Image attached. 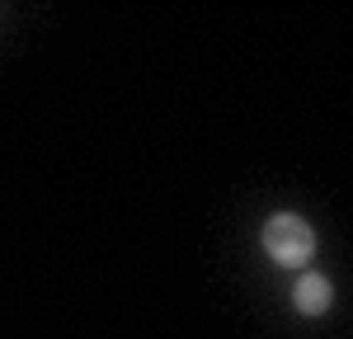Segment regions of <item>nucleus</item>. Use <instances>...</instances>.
Here are the masks:
<instances>
[{
  "label": "nucleus",
  "instance_id": "2",
  "mask_svg": "<svg viewBox=\"0 0 353 339\" xmlns=\"http://www.w3.org/2000/svg\"><path fill=\"white\" fill-rule=\"evenodd\" d=\"M330 302H334V282H330L325 274H301V278L292 282V307H297L301 316H325Z\"/></svg>",
  "mask_w": 353,
  "mask_h": 339
},
{
  "label": "nucleus",
  "instance_id": "1",
  "mask_svg": "<svg viewBox=\"0 0 353 339\" xmlns=\"http://www.w3.org/2000/svg\"><path fill=\"white\" fill-rule=\"evenodd\" d=\"M316 226L297 217V212H273L269 222H264V254H269L273 264H283V269H301V264H311L316 259Z\"/></svg>",
  "mask_w": 353,
  "mask_h": 339
}]
</instances>
